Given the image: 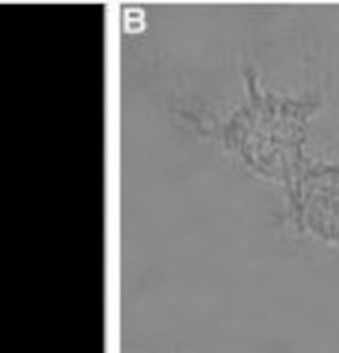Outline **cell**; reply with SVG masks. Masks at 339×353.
I'll use <instances>...</instances> for the list:
<instances>
[{
    "label": "cell",
    "mask_w": 339,
    "mask_h": 353,
    "mask_svg": "<svg viewBox=\"0 0 339 353\" xmlns=\"http://www.w3.org/2000/svg\"><path fill=\"white\" fill-rule=\"evenodd\" d=\"M296 206L306 227L327 241H339V166H316L298 181Z\"/></svg>",
    "instance_id": "6da1fadb"
}]
</instances>
